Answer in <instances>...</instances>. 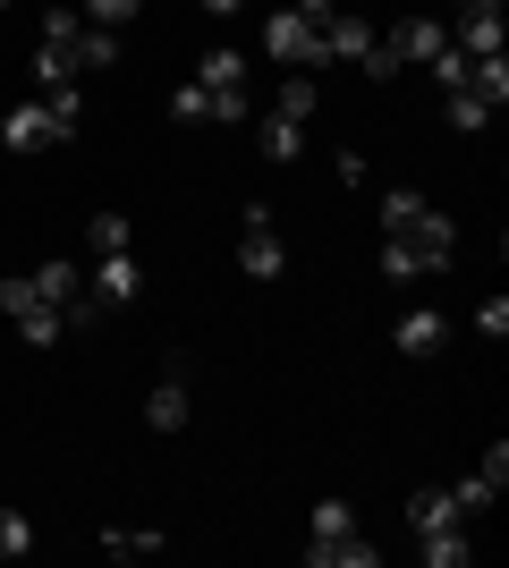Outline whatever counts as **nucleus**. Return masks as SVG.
<instances>
[{
	"label": "nucleus",
	"mask_w": 509,
	"mask_h": 568,
	"mask_svg": "<svg viewBox=\"0 0 509 568\" xmlns=\"http://www.w3.org/2000/svg\"><path fill=\"white\" fill-rule=\"evenodd\" d=\"M459 255V230L441 213H425L416 204L399 230H383V281H416V272H441V263Z\"/></svg>",
	"instance_id": "f257e3e1"
},
{
	"label": "nucleus",
	"mask_w": 509,
	"mask_h": 568,
	"mask_svg": "<svg viewBox=\"0 0 509 568\" xmlns=\"http://www.w3.org/2000/svg\"><path fill=\"white\" fill-rule=\"evenodd\" d=\"M77 119H85V94H77V77H69V85H51L43 102H18V111L0 119V144H9V153H51V144H69Z\"/></svg>",
	"instance_id": "f03ea898"
},
{
	"label": "nucleus",
	"mask_w": 509,
	"mask_h": 568,
	"mask_svg": "<svg viewBox=\"0 0 509 568\" xmlns=\"http://www.w3.org/2000/svg\"><path fill=\"white\" fill-rule=\"evenodd\" d=\"M0 314H9V323H18V332L34 339V348H51V339L69 332V323H60V306H43L34 272H9V281H0Z\"/></svg>",
	"instance_id": "7ed1b4c3"
},
{
	"label": "nucleus",
	"mask_w": 509,
	"mask_h": 568,
	"mask_svg": "<svg viewBox=\"0 0 509 568\" xmlns=\"http://www.w3.org/2000/svg\"><path fill=\"white\" fill-rule=\"evenodd\" d=\"M195 85H204V102H213L221 128L246 119V60L238 51H204V60H195Z\"/></svg>",
	"instance_id": "20e7f679"
},
{
	"label": "nucleus",
	"mask_w": 509,
	"mask_h": 568,
	"mask_svg": "<svg viewBox=\"0 0 509 568\" xmlns=\"http://www.w3.org/2000/svg\"><path fill=\"white\" fill-rule=\"evenodd\" d=\"M238 272H246V281H281V272H289L281 230H272V204H246V213H238Z\"/></svg>",
	"instance_id": "39448f33"
},
{
	"label": "nucleus",
	"mask_w": 509,
	"mask_h": 568,
	"mask_svg": "<svg viewBox=\"0 0 509 568\" xmlns=\"http://www.w3.org/2000/svg\"><path fill=\"white\" fill-rule=\"evenodd\" d=\"M77 34H85L77 9H51V18H43V43H34V77H43V94L77 77Z\"/></svg>",
	"instance_id": "423d86ee"
},
{
	"label": "nucleus",
	"mask_w": 509,
	"mask_h": 568,
	"mask_svg": "<svg viewBox=\"0 0 509 568\" xmlns=\"http://www.w3.org/2000/svg\"><path fill=\"white\" fill-rule=\"evenodd\" d=\"M264 51L281 60V69H323V34L297 9H272V26H264Z\"/></svg>",
	"instance_id": "0eeeda50"
},
{
	"label": "nucleus",
	"mask_w": 509,
	"mask_h": 568,
	"mask_svg": "<svg viewBox=\"0 0 509 568\" xmlns=\"http://www.w3.org/2000/svg\"><path fill=\"white\" fill-rule=\"evenodd\" d=\"M128 297H136V263H128V255H94V281H85V306H94V314H120Z\"/></svg>",
	"instance_id": "6e6552de"
},
{
	"label": "nucleus",
	"mask_w": 509,
	"mask_h": 568,
	"mask_svg": "<svg viewBox=\"0 0 509 568\" xmlns=\"http://www.w3.org/2000/svg\"><path fill=\"white\" fill-rule=\"evenodd\" d=\"M34 288H43V306H60V323H85V272H77V263H43V272H34Z\"/></svg>",
	"instance_id": "1a4fd4ad"
},
{
	"label": "nucleus",
	"mask_w": 509,
	"mask_h": 568,
	"mask_svg": "<svg viewBox=\"0 0 509 568\" xmlns=\"http://www.w3.org/2000/svg\"><path fill=\"white\" fill-rule=\"evenodd\" d=\"M332 544H357V509L348 500H315V544H306V560H332Z\"/></svg>",
	"instance_id": "9d476101"
},
{
	"label": "nucleus",
	"mask_w": 509,
	"mask_h": 568,
	"mask_svg": "<svg viewBox=\"0 0 509 568\" xmlns=\"http://www.w3.org/2000/svg\"><path fill=\"white\" fill-rule=\"evenodd\" d=\"M441 43H450V26H434V18H399V26H390V51H399L408 69H425Z\"/></svg>",
	"instance_id": "9b49d317"
},
{
	"label": "nucleus",
	"mask_w": 509,
	"mask_h": 568,
	"mask_svg": "<svg viewBox=\"0 0 509 568\" xmlns=\"http://www.w3.org/2000/svg\"><path fill=\"white\" fill-rule=\"evenodd\" d=\"M145 416H153V433H179V425H187V374H162V382H153Z\"/></svg>",
	"instance_id": "f8f14e48"
},
{
	"label": "nucleus",
	"mask_w": 509,
	"mask_h": 568,
	"mask_svg": "<svg viewBox=\"0 0 509 568\" xmlns=\"http://www.w3.org/2000/svg\"><path fill=\"white\" fill-rule=\"evenodd\" d=\"M459 51L467 60H492L501 51V9H459Z\"/></svg>",
	"instance_id": "ddd939ff"
},
{
	"label": "nucleus",
	"mask_w": 509,
	"mask_h": 568,
	"mask_svg": "<svg viewBox=\"0 0 509 568\" xmlns=\"http://www.w3.org/2000/svg\"><path fill=\"white\" fill-rule=\"evenodd\" d=\"M408 526H416V535H441V526H467V509H459L450 493H434V484H425V493L408 500Z\"/></svg>",
	"instance_id": "4468645a"
},
{
	"label": "nucleus",
	"mask_w": 509,
	"mask_h": 568,
	"mask_svg": "<svg viewBox=\"0 0 509 568\" xmlns=\"http://www.w3.org/2000/svg\"><path fill=\"white\" fill-rule=\"evenodd\" d=\"M467 94L485 102V111L509 102V60H501V51H492V60H467Z\"/></svg>",
	"instance_id": "2eb2a0df"
},
{
	"label": "nucleus",
	"mask_w": 509,
	"mask_h": 568,
	"mask_svg": "<svg viewBox=\"0 0 509 568\" xmlns=\"http://www.w3.org/2000/svg\"><path fill=\"white\" fill-rule=\"evenodd\" d=\"M399 348H408V356H434V348H441V314H434V306L399 314Z\"/></svg>",
	"instance_id": "dca6fc26"
},
{
	"label": "nucleus",
	"mask_w": 509,
	"mask_h": 568,
	"mask_svg": "<svg viewBox=\"0 0 509 568\" xmlns=\"http://www.w3.org/2000/svg\"><path fill=\"white\" fill-rule=\"evenodd\" d=\"M102 551H111V560H153V551H162V535H153V526H111V535H102Z\"/></svg>",
	"instance_id": "f3484780"
},
{
	"label": "nucleus",
	"mask_w": 509,
	"mask_h": 568,
	"mask_svg": "<svg viewBox=\"0 0 509 568\" xmlns=\"http://www.w3.org/2000/svg\"><path fill=\"white\" fill-rule=\"evenodd\" d=\"M297 153H306V128L272 111V119H264V162H297Z\"/></svg>",
	"instance_id": "a211bd4d"
},
{
	"label": "nucleus",
	"mask_w": 509,
	"mask_h": 568,
	"mask_svg": "<svg viewBox=\"0 0 509 568\" xmlns=\"http://www.w3.org/2000/svg\"><path fill=\"white\" fill-rule=\"evenodd\" d=\"M416 544H425L434 568H467V551H476V544H467V526H441V535H416Z\"/></svg>",
	"instance_id": "6ab92c4d"
},
{
	"label": "nucleus",
	"mask_w": 509,
	"mask_h": 568,
	"mask_svg": "<svg viewBox=\"0 0 509 568\" xmlns=\"http://www.w3.org/2000/svg\"><path fill=\"white\" fill-rule=\"evenodd\" d=\"M111 60H120V34H111V26H85V34H77V69H111Z\"/></svg>",
	"instance_id": "aec40b11"
},
{
	"label": "nucleus",
	"mask_w": 509,
	"mask_h": 568,
	"mask_svg": "<svg viewBox=\"0 0 509 568\" xmlns=\"http://www.w3.org/2000/svg\"><path fill=\"white\" fill-rule=\"evenodd\" d=\"M272 111H281V119H297V128H306V119H315V77H289V85H281V102H272Z\"/></svg>",
	"instance_id": "412c9836"
},
{
	"label": "nucleus",
	"mask_w": 509,
	"mask_h": 568,
	"mask_svg": "<svg viewBox=\"0 0 509 568\" xmlns=\"http://www.w3.org/2000/svg\"><path fill=\"white\" fill-rule=\"evenodd\" d=\"M34 551V526H26V509H0V560H26Z\"/></svg>",
	"instance_id": "4be33fe9"
},
{
	"label": "nucleus",
	"mask_w": 509,
	"mask_h": 568,
	"mask_svg": "<svg viewBox=\"0 0 509 568\" xmlns=\"http://www.w3.org/2000/svg\"><path fill=\"white\" fill-rule=\"evenodd\" d=\"M94 255H128V213H94Z\"/></svg>",
	"instance_id": "5701e85b"
},
{
	"label": "nucleus",
	"mask_w": 509,
	"mask_h": 568,
	"mask_svg": "<svg viewBox=\"0 0 509 568\" xmlns=\"http://www.w3.org/2000/svg\"><path fill=\"white\" fill-rule=\"evenodd\" d=\"M365 77H399L408 69V60H399V51H390V34H374V43H365V60H357Z\"/></svg>",
	"instance_id": "b1692460"
},
{
	"label": "nucleus",
	"mask_w": 509,
	"mask_h": 568,
	"mask_svg": "<svg viewBox=\"0 0 509 568\" xmlns=\"http://www.w3.org/2000/svg\"><path fill=\"white\" fill-rule=\"evenodd\" d=\"M170 111H179V119H187V128H195V119H213V102H204V85H195V77H187V85L170 94Z\"/></svg>",
	"instance_id": "393cba45"
},
{
	"label": "nucleus",
	"mask_w": 509,
	"mask_h": 568,
	"mask_svg": "<svg viewBox=\"0 0 509 568\" xmlns=\"http://www.w3.org/2000/svg\"><path fill=\"white\" fill-rule=\"evenodd\" d=\"M136 9H145V0H85V18H94V26H128Z\"/></svg>",
	"instance_id": "a878e982"
},
{
	"label": "nucleus",
	"mask_w": 509,
	"mask_h": 568,
	"mask_svg": "<svg viewBox=\"0 0 509 568\" xmlns=\"http://www.w3.org/2000/svg\"><path fill=\"white\" fill-rule=\"evenodd\" d=\"M416 204H425V195H416V187H390V195H383V230H399V221H408Z\"/></svg>",
	"instance_id": "bb28decb"
},
{
	"label": "nucleus",
	"mask_w": 509,
	"mask_h": 568,
	"mask_svg": "<svg viewBox=\"0 0 509 568\" xmlns=\"http://www.w3.org/2000/svg\"><path fill=\"white\" fill-rule=\"evenodd\" d=\"M485 119H492V111H485V102H476V94H467V85H459V94H450V128H485Z\"/></svg>",
	"instance_id": "cd10ccee"
},
{
	"label": "nucleus",
	"mask_w": 509,
	"mask_h": 568,
	"mask_svg": "<svg viewBox=\"0 0 509 568\" xmlns=\"http://www.w3.org/2000/svg\"><path fill=\"white\" fill-rule=\"evenodd\" d=\"M476 332H485V339H501V332H509V297H485V314H476Z\"/></svg>",
	"instance_id": "c85d7f7f"
},
{
	"label": "nucleus",
	"mask_w": 509,
	"mask_h": 568,
	"mask_svg": "<svg viewBox=\"0 0 509 568\" xmlns=\"http://www.w3.org/2000/svg\"><path fill=\"white\" fill-rule=\"evenodd\" d=\"M485 484H492V493L509 484V442H492V450H485Z\"/></svg>",
	"instance_id": "c756f323"
},
{
	"label": "nucleus",
	"mask_w": 509,
	"mask_h": 568,
	"mask_svg": "<svg viewBox=\"0 0 509 568\" xmlns=\"http://www.w3.org/2000/svg\"><path fill=\"white\" fill-rule=\"evenodd\" d=\"M204 9H213V18H230V9H246V0H204Z\"/></svg>",
	"instance_id": "7c9ffc66"
},
{
	"label": "nucleus",
	"mask_w": 509,
	"mask_h": 568,
	"mask_svg": "<svg viewBox=\"0 0 509 568\" xmlns=\"http://www.w3.org/2000/svg\"><path fill=\"white\" fill-rule=\"evenodd\" d=\"M459 9H501V0H459Z\"/></svg>",
	"instance_id": "2f4dec72"
},
{
	"label": "nucleus",
	"mask_w": 509,
	"mask_h": 568,
	"mask_svg": "<svg viewBox=\"0 0 509 568\" xmlns=\"http://www.w3.org/2000/svg\"><path fill=\"white\" fill-rule=\"evenodd\" d=\"M0 9H9V0H0Z\"/></svg>",
	"instance_id": "473e14b6"
}]
</instances>
